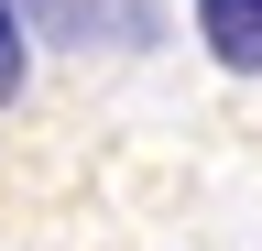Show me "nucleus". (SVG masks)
Masks as SVG:
<instances>
[{
  "label": "nucleus",
  "mask_w": 262,
  "mask_h": 251,
  "mask_svg": "<svg viewBox=\"0 0 262 251\" xmlns=\"http://www.w3.org/2000/svg\"><path fill=\"white\" fill-rule=\"evenodd\" d=\"M33 11H44L66 44H98V33H110L120 55H131V44H153V11H142V0H33Z\"/></svg>",
  "instance_id": "obj_1"
},
{
  "label": "nucleus",
  "mask_w": 262,
  "mask_h": 251,
  "mask_svg": "<svg viewBox=\"0 0 262 251\" xmlns=\"http://www.w3.org/2000/svg\"><path fill=\"white\" fill-rule=\"evenodd\" d=\"M196 33H208V55H219V66L262 77V0H196Z\"/></svg>",
  "instance_id": "obj_2"
},
{
  "label": "nucleus",
  "mask_w": 262,
  "mask_h": 251,
  "mask_svg": "<svg viewBox=\"0 0 262 251\" xmlns=\"http://www.w3.org/2000/svg\"><path fill=\"white\" fill-rule=\"evenodd\" d=\"M0 99H22V11L0 0Z\"/></svg>",
  "instance_id": "obj_3"
}]
</instances>
